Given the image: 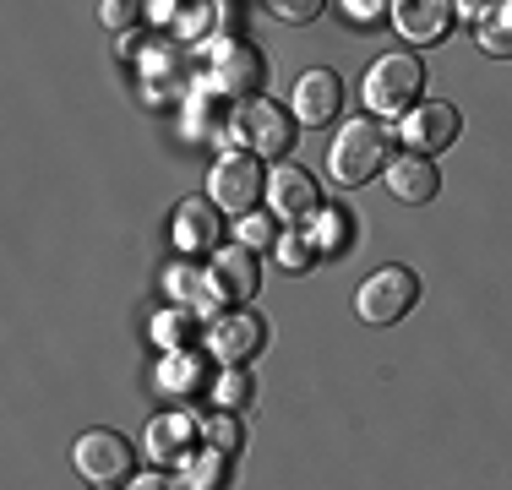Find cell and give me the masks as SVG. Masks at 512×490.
Wrapping results in <instances>:
<instances>
[{
    "instance_id": "25",
    "label": "cell",
    "mask_w": 512,
    "mask_h": 490,
    "mask_svg": "<svg viewBox=\"0 0 512 490\" xmlns=\"http://www.w3.org/2000/svg\"><path fill=\"white\" fill-rule=\"evenodd\" d=\"M164 294H169V300H180V305H197V294H202V267H197V262L169 267V273H164Z\"/></svg>"
},
{
    "instance_id": "16",
    "label": "cell",
    "mask_w": 512,
    "mask_h": 490,
    "mask_svg": "<svg viewBox=\"0 0 512 490\" xmlns=\"http://www.w3.org/2000/svg\"><path fill=\"white\" fill-rule=\"evenodd\" d=\"M338 104H344V82H338L333 71H306V77L295 82V120H306V126L338 120Z\"/></svg>"
},
{
    "instance_id": "27",
    "label": "cell",
    "mask_w": 512,
    "mask_h": 490,
    "mask_svg": "<svg viewBox=\"0 0 512 490\" xmlns=\"http://www.w3.org/2000/svg\"><path fill=\"white\" fill-rule=\"evenodd\" d=\"M213 398L224 403V409H240V403L251 398V376L240 371V365H229V371H224V376H218V382H213Z\"/></svg>"
},
{
    "instance_id": "33",
    "label": "cell",
    "mask_w": 512,
    "mask_h": 490,
    "mask_svg": "<svg viewBox=\"0 0 512 490\" xmlns=\"http://www.w3.org/2000/svg\"><path fill=\"white\" fill-rule=\"evenodd\" d=\"M453 11H463V17H474V22H480L485 11H491V0H453Z\"/></svg>"
},
{
    "instance_id": "22",
    "label": "cell",
    "mask_w": 512,
    "mask_h": 490,
    "mask_svg": "<svg viewBox=\"0 0 512 490\" xmlns=\"http://www.w3.org/2000/svg\"><path fill=\"white\" fill-rule=\"evenodd\" d=\"M218 0H175V33L180 39H213V28H218Z\"/></svg>"
},
{
    "instance_id": "17",
    "label": "cell",
    "mask_w": 512,
    "mask_h": 490,
    "mask_svg": "<svg viewBox=\"0 0 512 490\" xmlns=\"http://www.w3.org/2000/svg\"><path fill=\"white\" fill-rule=\"evenodd\" d=\"M229 93L218 88H197L186 98V137L191 142H229Z\"/></svg>"
},
{
    "instance_id": "30",
    "label": "cell",
    "mask_w": 512,
    "mask_h": 490,
    "mask_svg": "<svg viewBox=\"0 0 512 490\" xmlns=\"http://www.w3.org/2000/svg\"><path fill=\"white\" fill-rule=\"evenodd\" d=\"M235 240H240V245H251V251H262V245H273L278 235H273V224H267V218L251 207V213H240V229H235Z\"/></svg>"
},
{
    "instance_id": "24",
    "label": "cell",
    "mask_w": 512,
    "mask_h": 490,
    "mask_svg": "<svg viewBox=\"0 0 512 490\" xmlns=\"http://www.w3.org/2000/svg\"><path fill=\"white\" fill-rule=\"evenodd\" d=\"M306 235H311L316 251H344V245H349V213H338V207H316Z\"/></svg>"
},
{
    "instance_id": "12",
    "label": "cell",
    "mask_w": 512,
    "mask_h": 490,
    "mask_svg": "<svg viewBox=\"0 0 512 490\" xmlns=\"http://www.w3.org/2000/svg\"><path fill=\"white\" fill-rule=\"evenodd\" d=\"M267 343V327H262V316H251V311H224L213 322V333H207V354L213 360H224V365H246L256 349Z\"/></svg>"
},
{
    "instance_id": "29",
    "label": "cell",
    "mask_w": 512,
    "mask_h": 490,
    "mask_svg": "<svg viewBox=\"0 0 512 490\" xmlns=\"http://www.w3.org/2000/svg\"><path fill=\"white\" fill-rule=\"evenodd\" d=\"M202 441L218 452H235L240 447V420L235 414H213V420H202Z\"/></svg>"
},
{
    "instance_id": "15",
    "label": "cell",
    "mask_w": 512,
    "mask_h": 490,
    "mask_svg": "<svg viewBox=\"0 0 512 490\" xmlns=\"http://www.w3.org/2000/svg\"><path fill=\"white\" fill-rule=\"evenodd\" d=\"M197 436H202V425L191 414H164V420L148 425V458L158 469H180L197 452Z\"/></svg>"
},
{
    "instance_id": "18",
    "label": "cell",
    "mask_w": 512,
    "mask_h": 490,
    "mask_svg": "<svg viewBox=\"0 0 512 490\" xmlns=\"http://www.w3.org/2000/svg\"><path fill=\"white\" fill-rule=\"evenodd\" d=\"M436 186H442V175H436V164L425 153H404V158L387 164V191H393L398 202H409V207L431 202Z\"/></svg>"
},
{
    "instance_id": "1",
    "label": "cell",
    "mask_w": 512,
    "mask_h": 490,
    "mask_svg": "<svg viewBox=\"0 0 512 490\" xmlns=\"http://www.w3.org/2000/svg\"><path fill=\"white\" fill-rule=\"evenodd\" d=\"M393 137L398 131H382L376 120H349V126H338L333 147H327V175H333V186H365L371 175H387V164H393Z\"/></svg>"
},
{
    "instance_id": "3",
    "label": "cell",
    "mask_w": 512,
    "mask_h": 490,
    "mask_svg": "<svg viewBox=\"0 0 512 490\" xmlns=\"http://www.w3.org/2000/svg\"><path fill=\"white\" fill-rule=\"evenodd\" d=\"M229 142L246 147L256 158H284L289 142H295V120H289L284 104L273 98H235V115H229Z\"/></svg>"
},
{
    "instance_id": "9",
    "label": "cell",
    "mask_w": 512,
    "mask_h": 490,
    "mask_svg": "<svg viewBox=\"0 0 512 490\" xmlns=\"http://www.w3.org/2000/svg\"><path fill=\"white\" fill-rule=\"evenodd\" d=\"M71 463H77V474L88 485H131V447L120 441L115 431H88L77 436V447H71Z\"/></svg>"
},
{
    "instance_id": "32",
    "label": "cell",
    "mask_w": 512,
    "mask_h": 490,
    "mask_svg": "<svg viewBox=\"0 0 512 490\" xmlns=\"http://www.w3.org/2000/svg\"><path fill=\"white\" fill-rule=\"evenodd\" d=\"M322 6H327V0H267V11L284 17V22H316V17H322Z\"/></svg>"
},
{
    "instance_id": "14",
    "label": "cell",
    "mask_w": 512,
    "mask_h": 490,
    "mask_svg": "<svg viewBox=\"0 0 512 490\" xmlns=\"http://www.w3.org/2000/svg\"><path fill=\"white\" fill-rule=\"evenodd\" d=\"M175 245L186 256H213L218 251V202L213 196H186L175 207Z\"/></svg>"
},
{
    "instance_id": "10",
    "label": "cell",
    "mask_w": 512,
    "mask_h": 490,
    "mask_svg": "<svg viewBox=\"0 0 512 490\" xmlns=\"http://www.w3.org/2000/svg\"><path fill=\"white\" fill-rule=\"evenodd\" d=\"M398 142L409 147V153H442V147L458 142V109L442 104V98H425V104L404 109V120H398Z\"/></svg>"
},
{
    "instance_id": "23",
    "label": "cell",
    "mask_w": 512,
    "mask_h": 490,
    "mask_svg": "<svg viewBox=\"0 0 512 490\" xmlns=\"http://www.w3.org/2000/svg\"><path fill=\"white\" fill-rule=\"evenodd\" d=\"M224 458H229V452H218V447H207V441H202V447L191 452L186 463H180V480H175V485H191V490L224 485Z\"/></svg>"
},
{
    "instance_id": "20",
    "label": "cell",
    "mask_w": 512,
    "mask_h": 490,
    "mask_svg": "<svg viewBox=\"0 0 512 490\" xmlns=\"http://www.w3.org/2000/svg\"><path fill=\"white\" fill-rule=\"evenodd\" d=\"M197 322H202V316L191 311V305L169 300L164 311L153 316V343H158V349H186V343H191V333H197Z\"/></svg>"
},
{
    "instance_id": "26",
    "label": "cell",
    "mask_w": 512,
    "mask_h": 490,
    "mask_svg": "<svg viewBox=\"0 0 512 490\" xmlns=\"http://www.w3.org/2000/svg\"><path fill=\"white\" fill-rule=\"evenodd\" d=\"M142 11H148L142 0H104V11H99V17H104V28H109V33H137Z\"/></svg>"
},
{
    "instance_id": "6",
    "label": "cell",
    "mask_w": 512,
    "mask_h": 490,
    "mask_svg": "<svg viewBox=\"0 0 512 490\" xmlns=\"http://www.w3.org/2000/svg\"><path fill=\"white\" fill-rule=\"evenodd\" d=\"M414 300H420V278H414L409 267H382V273H371L360 284L355 311H360V322L387 327V322H398V316H409Z\"/></svg>"
},
{
    "instance_id": "11",
    "label": "cell",
    "mask_w": 512,
    "mask_h": 490,
    "mask_svg": "<svg viewBox=\"0 0 512 490\" xmlns=\"http://www.w3.org/2000/svg\"><path fill=\"white\" fill-rule=\"evenodd\" d=\"M267 207H273V218L306 229L316 218V207H322V196H316V180L300 164H278V169H267Z\"/></svg>"
},
{
    "instance_id": "4",
    "label": "cell",
    "mask_w": 512,
    "mask_h": 490,
    "mask_svg": "<svg viewBox=\"0 0 512 490\" xmlns=\"http://www.w3.org/2000/svg\"><path fill=\"white\" fill-rule=\"evenodd\" d=\"M425 93V66L420 55H409V49H393V55H382L371 71H365V104H371V115H404V109L420 104Z\"/></svg>"
},
{
    "instance_id": "31",
    "label": "cell",
    "mask_w": 512,
    "mask_h": 490,
    "mask_svg": "<svg viewBox=\"0 0 512 490\" xmlns=\"http://www.w3.org/2000/svg\"><path fill=\"white\" fill-rule=\"evenodd\" d=\"M338 11H344L355 28H376L382 11H393V0H338Z\"/></svg>"
},
{
    "instance_id": "7",
    "label": "cell",
    "mask_w": 512,
    "mask_h": 490,
    "mask_svg": "<svg viewBox=\"0 0 512 490\" xmlns=\"http://www.w3.org/2000/svg\"><path fill=\"white\" fill-rule=\"evenodd\" d=\"M207 77L229 98H256L267 88V60L240 39H213V49H207Z\"/></svg>"
},
{
    "instance_id": "8",
    "label": "cell",
    "mask_w": 512,
    "mask_h": 490,
    "mask_svg": "<svg viewBox=\"0 0 512 490\" xmlns=\"http://www.w3.org/2000/svg\"><path fill=\"white\" fill-rule=\"evenodd\" d=\"M197 93V60L186 44H153L142 49V98L164 104V98H191Z\"/></svg>"
},
{
    "instance_id": "28",
    "label": "cell",
    "mask_w": 512,
    "mask_h": 490,
    "mask_svg": "<svg viewBox=\"0 0 512 490\" xmlns=\"http://www.w3.org/2000/svg\"><path fill=\"white\" fill-rule=\"evenodd\" d=\"M278 245V267H284V273H306L311 267V235H284V240H273Z\"/></svg>"
},
{
    "instance_id": "19",
    "label": "cell",
    "mask_w": 512,
    "mask_h": 490,
    "mask_svg": "<svg viewBox=\"0 0 512 490\" xmlns=\"http://www.w3.org/2000/svg\"><path fill=\"white\" fill-rule=\"evenodd\" d=\"M207 387V360L191 349H164V360H158V392L164 398H197V392Z\"/></svg>"
},
{
    "instance_id": "2",
    "label": "cell",
    "mask_w": 512,
    "mask_h": 490,
    "mask_svg": "<svg viewBox=\"0 0 512 490\" xmlns=\"http://www.w3.org/2000/svg\"><path fill=\"white\" fill-rule=\"evenodd\" d=\"M256 294V256H251V245H224V251H213L207 256V267H202V294H197V305L191 311L202 316H224V305H246Z\"/></svg>"
},
{
    "instance_id": "21",
    "label": "cell",
    "mask_w": 512,
    "mask_h": 490,
    "mask_svg": "<svg viewBox=\"0 0 512 490\" xmlns=\"http://www.w3.org/2000/svg\"><path fill=\"white\" fill-rule=\"evenodd\" d=\"M480 49L496 60H512V0H491V11L480 17Z\"/></svg>"
},
{
    "instance_id": "13",
    "label": "cell",
    "mask_w": 512,
    "mask_h": 490,
    "mask_svg": "<svg viewBox=\"0 0 512 490\" xmlns=\"http://www.w3.org/2000/svg\"><path fill=\"white\" fill-rule=\"evenodd\" d=\"M453 0H393V28L409 44H442L453 33Z\"/></svg>"
},
{
    "instance_id": "5",
    "label": "cell",
    "mask_w": 512,
    "mask_h": 490,
    "mask_svg": "<svg viewBox=\"0 0 512 490\" xmlns=\"http://www.w3.org/2000/svg\"><path fill=\"white\" fill-rule=\"evenodd\" d=\"M207 196L218 202V213H235V218L251 213V207L267 196L262 158L246 153V147H229V153L213 164V175H207Z\"/></svg>"
}]
</instances>
